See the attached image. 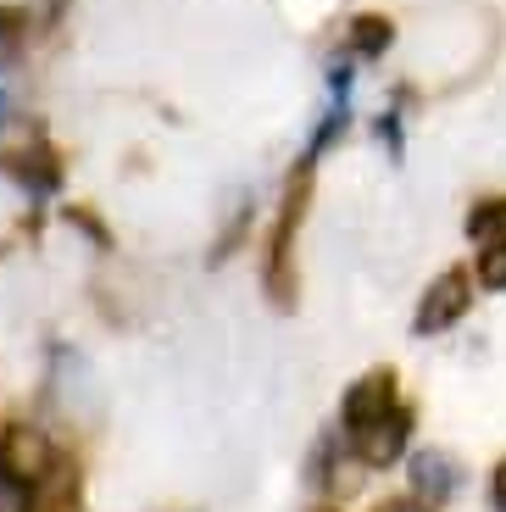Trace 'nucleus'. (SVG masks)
Here are the masks:
<instances>
[{
    "label": "nucleus",
    "instance_id": "nucleus-1",
    "mask_svg": "<svg viewBox=\"0 0 506 512\" xmlns=\"http://www.w3.org/2000/svg\"><path fill=\"white\" fill-rule=\"evenodd\" d=\"M0 474L28 485V490H45L62 474V457H56V446L39 435L34 423H12V429L0 435Z\"/></svg>",
    "mask_w": 506,
    "mask_h": 512
},
{
    "label": "nucleus",
    "instance_id": "nucleus-2",
    "mask_svg": "<svg viewBox=\"0 0 506 512\" xmlns=\"http://www.w3.org/2000/svg\"><path fill=\"white\" fill-rule=\"evenodd\" d=\"M395 407H401V396H395V373L390 368L367 373V379H356L351 390H345V401H340V435L345 440L362 435L367 423H379L384 412H395Z\"/></svg>",
    "mask_w": 506,
    "mask_h": 512
},
{
    "label": "nucleus",
    "instance_id": "nucleus-3",
    "mask_svg": "<svg viewBox=\"0 0 506 512\" xmlns=\"http://www.w3.org/2000/svg\"><path fill=\"white\" fill-rule=\"evenodd\" d=\"M468 273L462 268H451V273H440V279L423 290V301H418V318H412V334H423V340H434V334H445L462 312H468Z\"/></svg>",
    "mask_w": 506,
    "mask_h": 512
},
{
    "label": "nucleus",
    "instance_id": "nucleus-4",
    "mask_svg": "<svg viewBox=\"0 0 506 512\" xmlns=\"http://www.w3.org/2000/svg\"><path fill=\"white\" fill-rule=\"evenodd\" d=\"M406 440H412V412L395 407V412H384L379 423H367L362 435H351L345 446H351V457L362 462V468H390L395 457H406Z\"/></svg>",
    "mask_w": 506,
    "mask_h": 512
},
{
    "label": "nucleus",
    "instance_id": "nucleus-5",
    "mask_svg": "<svg viewBox=\"0 0 506 512\" xmlns=\"http://www.w3.org/2000/svg\"><path fill=\"white\" fill-rule=\"evenodd\" d=\"M456 462L445 457V451H418L412 457V496L423 501V507H440V501H451L456 490Z\"/></svg>",
    "mask_w": 506,
    "mask_h": 512
},
{
    "label": "nucleus",
    "instance_id": "nucleus-6",
    "mask_svg": "<svg viewBox=\"0 0 506 512\" xmlns=\"http://www.w3.org/2000/svg\"><path fill=\"white\" fill-rule=\"evenodd\" d=\"M390 39H395V28H390V17H379V12H362L351 23V56H384L390 51Z\"/></svg>",
    "mask_w": 506,
    "mask_h": 512
},
{
    "label": "nucleus",
    "instance_id": "nucleus-7",
    "mask_svg": "<svg viewBox=\"0 0 506 512\" xmlns=\"http://www.w3.org/2000/svg\"><path fill=\"white\" fill-rule=\"evenodd\" d=\"M468 234L479 245H495V240H506V201L501 195H490V201H479L468 212Z\"/></svg>",
    "mask_w": 506,
    "mask_h": 512
},
{
    "label": "nucleus",
    "instance_id": "nucleus-8",
    "mask_svg": "<svg viewBox=\"0 0 506 512\" xmlns=\"http://www.w3.org/2000/svg\"><path fill=\"white\" fill-rule=\"evenodd\" d=\"M12 173L28 184V190H39V195H51V190H56V156H51V151H28V156H17Z\"/></svg>",
    "mask_w": 506,
    "mask_h": 512
},
{
    "label": "nucleus",
    "instance_id": "nucleus-9",
    "mask_svg": "<svg viewBox=\"0 0 506 512\" xmlns=\"http://www.w3.org/2000/svg\"><path fill=\"white\" fill-rule=\"evenodd\" d=\"M479 284H484V290H506V240L484 245V256H479Z\"/></svg>",
    "mask_w": 506,
    "mask_h": 512
},
{
    "label": "nucleus",
    "instance_id": "nucleus-10",
    "mask_svg": "<svg viewBox=\"0 0 506 512\" xmlns=\"http://www.w3.org/2000/svg\"><path fill=\"white\" fill-rule=\"evenodd\" d=\"M0 512H39V490H28V485L0 474Z\"/></svg>",
    "mask_w": 506,
    "mask_h": 512
},
{
    "label": "nucleus",
    "instance_id": "nucleus-11",
    "mask_svg": "<svg viewBox=\"0 0 506 512\" xmlns=\"http://www.w3.org/2000/svg\"><path fill=\"white\" fill-rule=\"evenodd\" d=\"M23 45V12L17 6H0V62Z\"/></svg>",
    "mask_w": 506,
    "mask_h": 512
},
{
    "label": "nucleus",
    "instance_id": "nucleus-12",
    "mask_svg": "<svg viewBox=\"0 0 506 512\" xmlns=\"http://www.w3.org/2000/svg\"><path fill=\"white\" fill-rule=\"evenodd\" d=\"M490 501H495V512H506V462H495V479H490Z\"/></svg>",
    "mask_w": 506,
    "mask_h": 512
},
{
    "label": "nucleus",
    "instance_id": "nucleus-13",
    "mask_svg": "<svg viewBox=\"0 0 506 512\" xmlns=\"http://www.w3.org/2000/svg\"><path fill=\"white\" fill-rule=\"evenodd\" d=\"M384 512H434V507H423V501H390Z\"/></svg>",
    "mask_w": 506,
    "mask_h": 512
}]
</instances>
